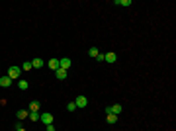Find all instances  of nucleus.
<instances>
[{"mask_svg":"<svg viewBox=\"0 0 176 131\" xmlns=\"http://www.w3.org/2000/svg\"><path fill=\"white\" fill-rule=\"evenodd\" d=\"M71 65H72V61L69 59V57H63V59H59V69H71Z\"/></svg>","mask_w":176,"mask_h":131,"instance_id":"obj_4","label":"nucleus"},{"mask_svg":"<svg viewBox=\"0 0 176 131\" xmlns=\"http://www.w3.org/2000/svg\"><path fill=\"white\" fill-rule=\"evenodd\" d=\"M45 127H47V131H55V125H53V123H49V125H45Z\"/></svg>","mask_w":176,"mask_h":131,"instance_id":"obj_21","label":"nucleus"},{"mask_svg":"<svg viewBox=\"0 0 176 131\" xmlns=\"http://www.w3.org/2000/svg\"><path fill=\"white\" fill-rule=\"evenodd\" d=\"M10 84H12V80L8 78V76H0V86H4V88H8Z\"/></svg>","mask_w":176,"mask_h":131,"instance_id":"obj_11","label":"nucleus"},{"mask_svg":"<svg viewBox=\"0 0 176 131\" xmlns=\"http://www.w3.org/2000/svg\"><path fill=\"white\" fill-rule=\"evenodd\" d=\"M96 61H100V63H102V61H104V55H102V53H98V55H96Z\"/></svg>","mask_w":176,"mask_h":131,"instance_id":"obj_20","label":"nucleus"},{"mask_svg":"<svg viewBox=\"0 0 176 131\" xmlns=\"http://www.w3.org/2000/svg\"><path fill=\"white\" fill-rule=\"evenodd\" d=\"M43 65H45V63H43V59H39V57L32 61V67H33V69H41Z\"/></svg>","mask_w":176,"mask_h":131,"instance_id":"obj_10","label":"nucleus"},{"mask_svg":"<svg viewBox=\"0 0 176 131\" xmlns=\"http://www.w3.org/2000/svg\"><path fill=\"white\" fill-rule=\"evenodd\" d=\"M106 121H108V123H116L117 116H114V113H106Z\"/></svg>","mask_w":176,"mask_h":131,"instance_id":"obj_13","label":"nucleus"},{"mask_svg":"<svg viewBox=\"0 0 176 131\" xmlns=\"http://www.w3.org/2000/svg\"><path fill=\"white\" fill-rule=\"evenodd\" d=\"M16 131H26V129H24V127H22V125H20V127H16Z\"/></svg>","mask_w":176,"mask_h":131,"instance_id":"obj_22","label":"nucleus"},{"mask_svg":"<svg viewBox=\"0 0 176 131\" xmlns=\"http://www.w3.org/2000/svg\"><path fill=\"white\" fill-rule=\"evenodd\" d=\"M18 86H20V90H27V88H29V82H27L26 78H20L18 80Z\"/></svg>","mask_w":176,"mask_h":131,"instance_id":"obj_9","label":"nucleus"},{"mask_svg":"<svg viewBox=\"0 0 176 131\" xmlns=\"http://www.w3.org/2000/svg\"><path fill=\"white\" fill-rule=\"evenodd\" d=\"M104 61H106V63H116V61H117V55H116V53H106V55H104Z\"/></svg>","mask_w":176,"mask_h":131,"instance_id":"obj_6","label":"nucleus"},{"mask_svg":"<svg viewBox=\"0 0 176 131\" xmlns=\"http://www.w3.org/2000/svg\"><path fill=\"white\" fill-rule=\"evenodd\" d=\"M27 116H29V111H27V110H20L18 113H16V118H18V119H26Z\"/></svg>","mask_w":176,"mask_h":131,"instance_id":"obj_12","label":"nucleus"},{"mask_svg":"<svg viewBox=\"0 0 176 131\" xmlns=\"http://www.w3.org/2000/svg\"><path fill=\"white\" fill-rule=\"evenodd\" d=\"M98 53H100V51H98L96 47H90V49H88V57H92V59H96V55H98Z\"/></svg>","mask_w":176,"mask_h":131,"instance_id":"obj_15","label":"nucleus"},{"mask_svg":"<svg viewBox=\"0 0 176 131\" xmlns=\"http://www.w3.org/2000/svg\"><path fill=\"white\" fill-rule=\"evenodd\" d=\"M27 118L32 119V121H39V111H29V116Z\"/></svg>","mask_w":176,"mask_h":131,"instance_id":"obj_16","label":"nucleus"},{"mask_svg":"<svg viewBox=\"0 0 176 131\" xmlns=\"http://www.w3.org/2000/svg\"><path fill=\"white\" fill-rule=\"evenodd\" d=\"M116 4H119V6H131V0H116Z\"/></svg>","mask_w":176,"mask_h":131,"instance_id":"obj_17","label":"nucleus"},{"mask_svg":"<svg viewBox=\"0 0 176 131\" xmlns=\"http://www.w3.org/2000/svg\"><path fill=\"white\" fill-rule=\"evenodd\" d=\"M74 104H76V108H86V106H88V98H86V96H76Z\"/></svg>","mask_w":176,"mask_h":131,"instance_id":"obj_5","label":"nucleus"},{"mask_svg":"<svg viewBox=\"0 0 176 131\" xmlns=\"http://www.w3.org/2000/svg\"><path fill=\"white\" fill-rule=\"evenodd\" d=\"M49 69L57 71V69H59V59H51V61H49Z\"/></svg>","mask_w":176,"mask_h":131,"instance_id":"obj_14","label":"nucleus"},{"mask_svg":"<svg viewBox=\"0 0 176 131\" xmlns=\"http://www.w3.org/2000/svg\"><path fill=\"white\" fill-rule=\"evenodd\" d=\"M33 67H32V63H29V61H26V63H24V65H22V71H32Z\"/></svg>","mask_w":176,"mask_h":131,"instance_id":"obj_18","label":"nucleus"},{"mask_svg":"<svg viewBox=\"0 0 176 131\" xmlns=\"http://www.w3.org/2000/svg\"><path fill=\"white\" fill-rule=\"evenodd\" d=\"M67 110H69V111H74V110H76V104H74V102H69V104H67Z\"/></svg>","mask_w":176,"mask_h":131,"instance_id":"obj_19","label":"nucleus"},{"mask_svg":"<svg viewBox=\"0 0 176 131\" xmlns=\"http://www.w3.org/2000/svg\"><path fill=\"white\" fill-rule=\"evenodd\" d=\"M39 121H43L45 125H49V123H53V116L49 111H43V113H39Z\"/></svg>","mask_w":176,"mask_h":131,"instance_id":"obj_3","label":"nucleus"},{"mask_svg":"<svg viewBox=\"0 0 176 131\" xmlns=\"http://www.w3.org/2000/svg\"><path fill=\"white\" fill-rule=\"evenodd\" d=\"M39 108H41V104L33 100V102H29V108H27V111H39Z\"/></svg>","mask_w":176,"mask_h":131,"instance_id":"obj_8","label":"nucleus"},{"mask_svg":"<svg viewBox=\"0 0 176 131\" xmlns=\"http://www.w3.org/2000/svg\"><path fill=\"white\" fill-rule=\"evenodd\" d=\"M55 76H57L59 80H65L67 78V71L65 69H57V71H55Z\"/></svg>","mask_w":176,"mask_h":131,"instance_id":"obj_7","label":"nucleus"},{"mask_svg":"<svg viewBox=\"0 0 176 131\" xmlns=\"http://www.w3.org/2000/svg\"><path fill=\"white\" fill-rule=\"evenodd\" d=\"M20 74H22V69H20V67H10V69H8V72H6V76L10 80H20Z\"/></svg>","mask_w":176,"mask_h":131,"instance_id":"obj_1","label":"nucleus"},{"mask_svg":"<svg viewBox=\"0 0 176 131\" xmlns=\"http://www.w3.org/2000/svg\"><path fill=\"white\" fill-rule=\"evenodd\" d=\"M121 111H123L121 104H114V106H108V108H106V113H114V116H119Z\"/></svg>","mask_w":176,"mask_h":131,"instance_id":"obj_2","label":"nucleus"}]
</instances>
